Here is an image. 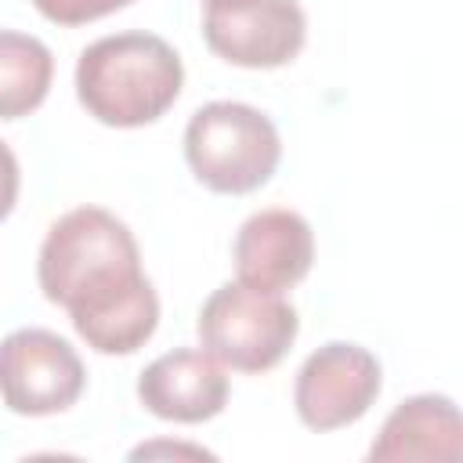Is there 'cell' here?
<instances>
[{"mask_svg":"<svg viewBox=\"0 0 463 463\" xmlns=\"http://www.w3.org/2000/svg\"><path fill=\"white\" fill-rule=\"evenodd\" d=\"M36 279L98 354H134L159 326V297L141 271V250L101 206H76L47 228Z\"/></svg>","mask_w":463,"mask_h":463,"instance_id":"6da1fadb","label":"cell"},{"mask_svg":"<svg viewBox=\"0 0 463 463\" xmlns=\"http://www.w3.org/2000/svg\"><path fill=\"white\" fill-rule=\"evenodd\" d=\"M184 65L156 33H116L83 47L76 98L105 127L156 123L181 94Z\"/></svg>","mask_w":463,"mask_h":463,"instance_id":"7a4b0ae2","label":"cell"},{"mask_svg":"<svg viewBox=\"0 0 463 463\" xmlns=\"http://www.w3.org/2000/svg\"><path fill=\"white\" fill-rule=\"evenodd\" d=\"M184 159L192 174L221 195H250L271 181L282 141L275 123L242 101H210L184 127Z\"/></svg>","mask_w":463,"mask_h":463,"instance_id":"3957f363","label":"cell"},{"mask_svg":"<svg viewBox=\"0 0 463 463\" xmlns=\"http://www.w3.org/2000/svg\"><path fill=\"white\" fill-rule=\"evenodd\" d=\"M199 344L224 369L264 373L286 358L300 333V318L282 293H260L242 282L217 286L199 311Z\"/></svg>","mask_w":463,"mask_h":463,"instance_id":"277c9868","label":"cell"},{"mask_svg":"<svg viewBox=\"0 0 463 463\" xmlns=\"http://www.w3.org/2000/svg\"><path fill=\"white\" fill-rule=\"evenodd\" d=\"M87 369L76 347L51 329H14L0 340V398L18 416H54L76 405Z\"/></svg>","mask_w":463,"mask_h":463,"instance_id":"5b68a950","label":"cell"},{"mask_svg":"<svg viewBox=\"0 0 463 463\" xmlns=\"http://www.w3.org/2000/svg\"><path fill=\"white\" fill-rule=\"evenodd\" d=\"M206 47L228 65L279 69L307 40V18L297 0H217L203 14Z\"/></svg>","mask_w":463,"mask_h":463,"instance_id":"8992f818","label":"cell"},{"mask_svg":"<svg viewBox=\"0 0 463 463\" xmlns=\"http://www.w3.org/2000/svg\"><path fill=\"white\" fill-rule=\"evenodd\" d=\"M380 394V362L362 344L329 340L311 351L293 383V405L304 427L326 434L369 412Z\"/></svg>","mask_w":463,"mask_h":463,"instance_id":"52a82bcc","label":"cell"},{"mask_svg":"<svg viewBox=\"0 0 463 463\" xmlns=\"http://www.w3.org/2000/svg\"><path fill=\"white\" fill-rule=\"evenodd\" d=\"M235 275L242 286L260 293L293 289L315 264V235L311 224L297 210H257L242 221L235 246Z\"/></svg>","mask_w":463,"mask_h":463,"instance_id":"ba28073f","label":"cell"},{"mask_svg":"<svg viewBox=\"0 0 463 463\" xmlns=\"http://www.w3.org/2000/svg\"><path fill=\"white\" fill-rule=\"evenodd\" d=\"M141 405L170 423H203L228 405L224 365L195 347H177L159 354L137 376Z\"/></svg>","mask_w":463,"mask_h":463,"instance_id":"9c48e42d","label":"cell"},{"mask_svg":"<svg viewBox=\"0 0 463 463\" xmlns=\"http://www.w3.org/2000/svg\"><path fill=\"white\" fill-rule=\"evenodd\" d=\"M463 456V420L445 394H412L383 420L369 459H441L456 463Z\"/></svg>","mask_w":463,"mask_h":463,"instance_id":"30bf717a","label":"cell"},{"mask_svg":"<svg viewBox=\"0 0 463 463\" xmlns=\"http://www.w3.org/2000/svg\"><path fill=\"white\" fill-rule=\"evenodd\" d=\"M51 47L29 33L0 29V119H22L36 112L51 90Z\"/></svg>","mask_w":463,"mask_h":463,"instance_id":"8fae6325","label":"cell"},{"mask_svg":"<svg viewBox=\"0 0 463 463\" xmlns=\"http://www.w3.org/2000/svg\"><path fill=\"white\" fill-rule=\"evenodd\" d=\"M36 11L58 25H87L94 18H105L134 0H33Z\"/></svg>","mask_w":463,"mask_h":463,"instance_id":"7c38bea8","label":"cell"},{"mask_svg":"<svg viewBox=\"0 0 463 463\" xmlns=\"http://www.w3.org/2000/svg\"><path fill=\"white\" fill-rule=\"evenodd\" d=\"M18 184H22L18 159H14V152L7 148V141H0V221L14 210V203H18Z\"/></svg>","mask_w":463,"mask_h":463,"instance_id":"4fadbf2b","label":"cell"},{"mask_svg":"<svg viewBox=\"0 0 463 463\" xmlns=\"http://www.w3.org/2000/svg\"><path fill=\"white\" fill-rule=\"evenodd\" d=\"M159 452L163 456L174 452V456H206V459H213L206 449H195V445H141V449L130 452V459H145V456H159Z\"/></svg>","mask_w":463,"mask_h":463,"instance_id":"5bb4252c","label":"cell"},{"mask_svg":"<svg viewBox=\"0 0 463 463\" xmlns=\"http://www.w3.org/2000/svg\"><path fill=\"white\" fill-rule=\"evenodd\" d=\"M206 4H217V0H206Z\"/></svg>","mask_w":463,"mask_h":463,"instance_id":"9a60e30c","label":"cell"}]
</instances>
